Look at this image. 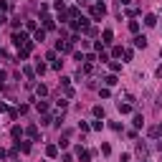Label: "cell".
Wrapping results in <instances>:
<instances>
[{"label":"cell","mask_w":162,"mask_h":162,"mask_svg":"<svg viewBox=\"0 0 162 162\" xmlns=\"http://www.w3.org/2000/svg\"><path fill=\"white\" fill-rule=\"evenodd\" d=\"M13 43H15L18 48H25L28 43H31V41H28V36H25V33H13Z\"/></svg>","instance_id":"6da1fadb"},{"label":"cell","mask_w":162,"mask_h":162,"mask_svg":"<svg viewBox=\"0 0 162 162\" xmlns=\"http://www.w3.org/2000/svg\"><path fill=\"white\" fill-rule=\"evenodd\" d=\"M104 13H107V5H104V3H96L94 8H91V15H94L96 20H99V18L104 15Z\"/></svg>","instance_id":"7a4b0ae2"},{"label":"cell","mask_w":162,"mask_h":162,"mask_svg":"<svg viewBox=\"0 0 162 162\" xmlns=\"http://www.w3.org/2000/svg\"><path fill=\"white\" fill-rule=\"evenodd\" d=\"M150 137L152 139H157V137H162V122H157L154 127H150Z\"/></svg>","instance_id":"3957f363"},{"label":"cell","mask_w":162,"mask_h":162,"mask_svg":"<svg viewBox=\"0 0 162 162\" xmlns=\"http://www.w3.org/2000/svg\"><path fill=\"white\" fill-rule=\"evenodd\" d=\"M46 154H48V157H56V154H58V144H48L46 147Z\"/></svg>","instance_id":"277c9868"},{"label":"cell","mask_w":162,"mask_h":162,"mask_svg":"<svg viewBox=\"0 0 162 162\" xmlns=\"http://www.w3.org/2000/svg\"><path fill=\"white\" fill-rule=\"evenodd\" d=\"M134 46H137V48H147V38H144V36H137V38H134Z\"/></svg>","instance_id":"5b68a950"},{"label":"cell","mask_w":162,"mask_h":162,"mask_svg":"<svg viewBox=\"0 0 162 162\" xmlns=\"http://www.w3.org/2000/svg\"><path fill=\"white\" fill-rule=\"evenodd\" d=\"M101 38H104V43H111V38H114V33H111L109 28H107V31H101Z\"/></svg>","instance_id":"8992f818"},{"label":"cell","mask_w":162,"mask_h":162,"mask_svg":"<svg viewBox=\"0 0 162 162\" xmlns=\"http://www.w3.org/2000/svg\"><path fill=\"white\" fill-rule=\"evenodd\" d=\"M76 152H79V157H81V162H89V157H91V152H86V150H81V147H79V150H76Z\"/></svg>","instance_id":"52a82bcc"},{"label":"cell","mask_w":162,"mask_h":162,"mask_svg":"<svg viewBox=\"0 0 162 162\" xmlns=\"http://www.w3.org/2000/svg\"><path fill=\"white\" fill-rule=\"evenodd\" d=\"M43 25L48 28V31H53V28H56V23H53V18H48V15L43 18Z\"/></svg>","instance_id":"ba28073f"},{"label":"cell","mask_w":162,"mask_h":162,"mask_svg":"<svg viewBox=\"0 0 162 162\" xmlns=\"http://www.w3.org/2000/svg\"><path fill=\"white\" fill-rule=\"evenodd\" d=\"M132 124H134V127H137V129H139V127H142V124H144V119H142V114H134V122H132Z\"/></svg>","instance_id":"9c48e42d"},{"label":"cell","mask_w":162,"mask_h":162,"mask_svg":"<svg viewBox=\"0 0 162 162\" xmlns=\"http://www.w3.org/2000/svg\"><path fill=\"white\" fill-rule=\"evenodd\" d=\"M28 137H38V127H36V124L28 127Z\"/></svg>","instance_id":"30bf717a"},{"label":"cell","mask_w":162,"mask_h":162,"mask_svg":"<svg viewBox=\"0 0 162 162\" xmlns=\"http://www.w3.org/2000/svg\"><path fill=\"white\" fill-rule=\"evenodd\" d=\"M119 111H122V114H129L132 107H129V104H122V101H119Z\"/></svg>","instance_id":"8fae6325"},{"label":"cell","mask_w":162,"mask_h":162,"mask_svg":"<svg viewBox=\"0 0 162 162\" xmlns=\"http://www.w3.org/2000/svg\"><path fill=\"white\" fill-rule=\"evenodd\" d=\"M104 81H107V86H117V84H119V81H117V76H107Z\"/></svg>","instance_id":"7c38bea8"},{"label":"cell","mask_w":162,"mask_h":162,"mask_svg":"<svg viewBox=\"0 0 162 162\" xmlns=\"http://www.w3.org/2000/svg\"><path fill=\"white\" fill-rule=\"evenodd\" d=\"M109 68H111V71H114V74H117V71H122V63H117V61H111V63H109Z\"/></svg>","instance_id":"4fadbf2b"},{"label":"cell","mask_w":162,"mask_h":162,"mask_svg":"<svg viewBox=\"0 0 162 162\" xmlns=\"http://www.w3.org/2000/svg\"><path fill=\"white\" fill-rule=\"evenodd\" d=\"M36 94H38V96H46V94H48V89H46V86H43V84H41V86H38V89H36Z\"/></svg>","instance_id":"5bb4252c"},{"label":"cell","mask_w":162,"mask_h":162,"mask_svg":"<svg viewBox=\"0 0 162 162\" xmlns=\"http://www.w3.org/2000/svg\"><path fill=\"white\" fill-rule=\"evenodd\" d=\"M36 109H38V111H46L48 104H46V101H36Z\"/></svg>","instance_id":"9a60e30c"},{"label":"cell","mask_w":162,"mask_h":162,"mask_svg":"<svg viewBox=\"0 0 162 162\" xmlns=\"http://www.w3.org/2000/svg\"><path fill=\"white\" fill-rule=\"evenodd\" d=\"M144 23H147V25H154V23H157V18H154V15H147Z\"/></svg>","instance_id":"2e32d148"},{"label":"cell","mask_w":162,"mask_h":162,"mask_svg":"<svg viewBox=\"0 0 162 162\" xmlns=\"http://www.w3.org/2000/svg\"><path fill=\"white\" fill-rule=\"evenodd\" d=\"M129 31H132V33L139 31V23H137V20H132V23H129Z\"/></svg>","instance_id":"e0dca14e"},{"label":"cell","mask_w":162,"mask_h":162,"mask_svg":"<svg viewBox=\"0 0 162 162\" xmlns=\"http://www.w3.org/2000/svg\"><path fill=\"white\" fill-rule=\"evenodd\" d=\"M36 41H46V31H36Z\"/></svg>","instance_id":"ac0fdd59"},{"label":"cell","mask_w":162,"mask_h":162,"mask_svg":"<svg viewBox=\"0 0 162 162\" xmlns=\"http://www.w3.org/2000/svg\"><path fill=\"white\" fill-rule=\"evenodd\" d=\"M10 134H13V137H15V139H18L20 134H23V132H20V127H13V132H10Z\"/></svg>","instance_id":"d6986e66"},{"label":"cell","mask_w":162,"mask_h":162,"mask_svg":"<svg viewBox=\"0 0 162 162\" xmlns=\"http://www.w3.org/2000/svg\"><path fill=\"white\" fill-rule=\"evenodd\" d=\"M94 117H104V109L101 107H94Z\"/></svg>","instance_id":"ffe728a7"},{"label":"cell","mask_w":162,"mask_h":162,"mask_svg":"<svg viewBox=\"0 0 162 162\" xmlns=\"http://www.w3.org/2000/svg\"><path fill=\"white\" fill-rule=\"evenodd\" d=\"M119 3H122V5H129V0H119Z\"/></svg>","instance_id":"44dd1931"},{"label":"cell","mask_w":162,"mask_h":162,"mask_svg":"<svg viewBox=\"0 0 162 162\" xmlns=\"http://www.w3.org/2000/svg\"><path fill=\"white\" fill-rule=\"evenodd\" d=\"M160 56H162V51H160Z\"/></svg>","instance_id":"7402d4cb"}]
</instances>
